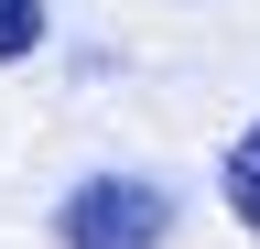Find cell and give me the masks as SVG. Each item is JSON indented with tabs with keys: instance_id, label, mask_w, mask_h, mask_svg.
<instances>
[{
	"instance_id": "cell-1",
	"label": "cell",
	"mask_w": 260,
	"mask_h": 249,
	"mask_svg": "<svg viewBox=\"0 0 260 249\" xmlns=\"http://www.w3.org/2000/svg\"><path fill=\"white\" fill-rule=\"evenodd\" d=\"M54 238L65 249H162L174 238V195L152 173H87L54 195Z\"/></svg>"
},
{
	"instance_id": "cell-2",
	"label": "cell",
	"mask_w": 260,
	"mask_h": 249,
	"mask_svg": "<svg viewBox=\"0 0 260 249\" xmlns=\"http://www.w3.org/2000/svg\"><path fill=\"white\" fill-rule=\"evenodd\" d=\"M217 184H228V217H239V228L260 238V119L239 141H228V163H217Z\"/></svg>"
},
{
	"instance_id": "cell-3",
	"label": "cell",
	"mask_w": 260,
	"mask_h": 249,
	"mask_svg": "<svg viewBox=\"0 0 260 249\" xmlns=\"http://www.w3.org/2000/svg\"><path fill=\"white\" fill-rule=\"evenodd\" d=\"M44 33H54V11H44V0H0V65H22Z\"/></svg>"
}]
</instances>
